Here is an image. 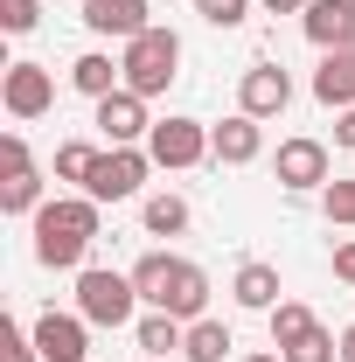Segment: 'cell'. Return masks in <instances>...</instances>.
Returning <instances> with one entry per match:
<instances>
[{
	"label": "cell",
	"instance_id": "cell-1",
	"mask_svg": "<svg viewBox=\"0 0 355 362\" xmlns=\"http://www.w3.org/2000/svg\"><path fill=\"white\" fill-rule=\"evenodd\" d=\"M91 237H98V202H91V195H56V202L35 209V258H42L49 272L84 265Z\"/></svg>",
	"mask_w": 355,
	"mask_h": 362
},
{
	"label": "cell",
	"instance_id": "cell-2",
	"mask_svg": "<svg viewBox=\"0 0 355 362\" xmlns=\"http://www.w3.org/2000/svg\"><path fill=\"white\" fill-rule=\"evenodd\" d=\"M175 63H181V35L175 28H146V35H133L126 42V56H119V70H126V90H139V98H161V90L175 84Z\"/></svg>",
	"mask_w": 355,
	"mask_h": 362
},
{
	"label": "cell",
	"instance_id": "cell-3",
	"mask_svg": "<svg viewBox=\"0 0 355 362\" xmlns=\"http://www.w3.org/2000/svg\"><path fill=\"white\" fill-rule=\"evenodd\" d=\"M133 272H105V265H84L77 272V314L91 327H126L133 320Z\"/></svg>",
	"mask_w": 355,
	"mask_h": 362
},
{
	"label": "cell",
	"instance_id": "cell-4",
	"mask_svg": "<svg viewBox=\"0 0 355 362\" xmlns=\"http://www.w3.org/2000/svg\"><path fill=\"white\" fill-rule=\"evenodd\" d=\"M146 168H153V153H146V146H112V153H98L84 195H91V202H126V195H139Z\"/></svg>",
	"mask_w": 355,
	"mask_h": 362
},
{
	"label": "cell",
	"instance_id": "cell-5",
	"mask_svg": "<svg viewBox=\"0 0 355 362\" xmlns=\"http://www.w3.org/2000/svg\"><path fill=\"white\" fill-rule=\"evenodd\" d=\"M146 153H153V168H195V160H209V133H202V119H161L146 133Z\"/></svg>",
	"mask_w": 355,
	"mask_h": 362
},
{
	"label": "cell",
	"instance_id": "cell-6",
	"mask_svg": "<svg viewBox=\"0 0 355 362\" xmlns=\"http://www.w3.org/2000/svg\"><path fill=\"white\" fill-rule=\"evenodd\" d=\"M0 105H7L14 119H42L49 105H56V77H49L42 63H7V84H0Z\"/></svg>",
	"mask_w": 355,
	"mask_h": 362
},
{
	"label": "cell",
	"instance_id": "cell-7",
	"mask_svg": "<svg viewBox=\"0 0 355 362\" xmlns=\"http://www.w3.org/2000/svg\"><path fill=\"white\" fill-rule=\"evenodd\" d=\"M98 133L112 139V146H133V139L153 133V119H146V98L139 90H112V98H98Z\"/></svg>",
	"mask_w": 355,
	"mask_h": 362
},
{
	"label": "cell",
	"instance_id": "cell-8",
	"mask_svg": "<svg viewBox=\"0 0 355 362\" xmlns=\"http://www.w3.org/2000/svg\"><path fill=\"white\" fill-rule=\"evenodd\" d=\"M237 105H244L251 119H279V112L293 105V77H286L279 63H251L244 84H237Z\"/></svg>",
	"mask_w": 355,
	"mask_h": 362
},
{
	"label": "cell",
	"instance_id": "cell-9",
	"mask_svg": "<svg viewBox=\"0 0 355 362\" xmlns=\"http://www.w3.org/2000/svg\"><path fill=\"white\" fill-rule=\"evenodd\" d=\"M300 28H307V42L320 49V56H327V49H355V0H307Z\"/></svg>",
	"mask_w": 355,
	"mask_h": 362
},
{
	"label": "cell",
	"instance_id": "cell-10",
	"mask_svg": "<svg viewBox=\"0 0 355 362\" xmlns=\"http://www.w3.org/2000/svg\"><path fill=\"white\" fill-rule=\"evenodd\" d=\"M258 153H265V133H258V119H251V112L223 119L216 133H209V160H223V168H251Z\"/></svg>",
	"mask_w": 355,
	"mask_h": 362
},
{
	"label": "cell",
	"instance_id": "cell-11",
	"mask_svg": "<svg viewBox=\"0 0 355 362\" xmlns=\"http://www.w3.org/2000/svg\"><path fill=\"white\" fill-rule=\"evenodd\" d=\"M84 28H91V35L133 42V35H146L153 21H146V0H84Z\"/></svg>",
	"mask_w": 355,
	"mask_h": 362
},
{
	"label": "cell",
	"instance_id": "cell-12",
	"mask_svg": "<svg viewBox=\"0 0 355 362\" xmlns=\"http://www.w3.org/2000/svg\"><path fill=\"white\" fill-rule=\"evenodd\" d=\"M91 320L84 314H42L35 320V349H42V362H84V334Z\"/></svg>",
	"mask_w": 355,
	"mask_h": 362
},
{
	"label": "cell",
	"instance_id": "cell-13",
	"mask_svg": "<svg viewBox=\"0 0 355 362\" xmlns=\"http://www.w3.org/2000/svg\"><path fill=\"white\" fill-rule=\"evenodd\" d=\"M279 181L286 188H327V146L320 139H286L279 146Z\"/></svg>",
	"mask_w": 355,
	"mask_h": 362
},
{
	"label": "cell",
	"instance_id": "cell-14",
	"mask_svg": "<svg viewBox=\"0 0 355 362\" xmlns=\"http://www.w3.org/2000/svg\"><path fill=\"white\" fill-rule=\"evenodd\" d=\"M313 98L320 105H355V49H327L320 56V70H313Z\"/></svg>",
	"mask_w": 355,
	"mask_h": 362
},
{
	"label": "cell",
	"instance_id": "cell-15",
	"mask_svg": "<svg viewBox=\"0 0 355 362\" xmlns=\"http://www.w3.org/2000/svg\"><path fill=\"white\" fill-rule=\"evenodd\" d=\"M202 307H209V272L181 258V265H175V286H168V307H161V314H175V320H202Z\"/></svg>",
	"mask_w": 355,
	"mask_h": 362
},
{
	"label": "cell",
	"instance_id": "cell-16",
	"mask_svg": "<svg viewBox=\"0 0 355 362\" xmlns=\"http://www.w3.org/2000/svg\"><path fill=\"white\" fill-rule=\"evenodd\" d=\"M230 293H237V307H251V314H272V307H279V272H272L265 258H251V265H237Z\"/></svg>",
	"mask_w": 355,
	"mask_h": 362
},
{
	"label": "cell",
	"instance_id": "cell-17",
	"mask_svg": "<svg viewBox=\"0 0 355 362\" xmlns=\"http://www.w3.org/2000/svg\"><path fill=\"white\" fill-rule=\"evenodd\" d=\"M175 265L181 258H168V251H146L133 265V293L146 300V307H168V286H175Z\"/></svg>",
	"mask_w": 355,
	"mask_h": 362
},
{
	"label": "cell",
	"instance_id": "cell-18",
	"mask_svg": "<svg viewBox=\"0 0 355 362\" xmlns=\"http://www.w3.org/2000/svg\"><path fill=\"white\" fill-rule=\"evenodd\" d=\"M119 77H126V70H119L112 56H98V49H91V56H77V63H70V84L84 90V98H112V90H119Z\"/></svg>",
	"mask_w": 355,
	"mask_h": 362
},
{
	"label": "cell",
	"instance_id": "cell-19",
	"mask_svg": "<svg viewBox=\"0 0 355 362\" xmlns=\"http://www.w3.org/2000/svg\"><path fill=\"white\" fill-rule=\"evenodd\" d=\"M230 349H237V341H230L223 320H188V341H181V356H188V362H223Z\"/></svg>",
	"mask_w": 355,
	"mask_h": 362
},
{
	"label": "cell",
	"instance_id": "cell-20",
	"mask_svg": "<svg viewBox=\"0 0 355 362\" xmlns=\"http://www.w3.org/2000/svg\"><path fill=\"white\" fill-rule=\"evenodd\" d=\"M133 334H139V349H146V362H161L168 349H181V341H188V327H181L175 314H161V307H153V314L139 320Z\"/></svg>",
	"mask_w": 355,
	"mask_h": 362
},
{
	"label": "cell",
	"instance_id": "cell-21",
	"mask_svg": "<svg viewBox=\"0 0 355 362\" xmlns=\"http://www.w3.org/2000/svg\"><path fill=\"white\" fill-rule=\"evenodd\" d=\"M313 327H320V320H313V307H300V300H279V307H272V349H293V341H307Z\"/></svg>",
	"mask_w": 355,
	"mask_h": 362
},
{
	"label": "cell",
	"instance_id": "cell-22",
	"mask_svg": "<svg viewBox=\"0 0 355 362\" xmlns=\"http://www.w3.org/2000/svg\"><path fill=\"white\" fill-rule=\"evenodd\" d=\"M91 168H98V146H91V139H63V146H56V181H77V188H84Z\"/></svg>",
	"mask_w": 355,
	"mask_h": 362
},
{
	"label": "cell",
	"instance_id": "cell-23",
	"mask_svg": "<svg viewBox=\"0 0 355 362\" xmlns=\"http://www.w3.org/2000/svg\"><path fill=\"white\" fill-rule=\"evenodd\" d=\"M188 230V202L181 195H153L146 202V237H181Z\"/></svg>",
	"mask_w": 355,
	"mask_h": 362
},
{
	"label": "cell",
	"instance_id": "cell-24",
	"mask_svg": "<svg viewBox=\"0 0 355 362\" xmlns=\"http://www.w3.org/2000/svg\"><path fill=\"white\" fill-rule=\"evenodd\" d=\"M0 209H7V216H35V209H42V181L35 175H7L0 181Z\"/></svg>",
	"mask_w": 355,
	"mask_h": 362
},
{
	"label": "cell",
	"instance_id": "cell-25",
	"mask_svg": "<svg viewBox=\"0 0 355 362\" xmlns=\"http://www.w3.org/2000/svg\"><path fill=\"white\" fill-rule=\"evenodd\" d=\"M0 362H42V349H35V334H28V327H21L14 314L0 320Z\"/></svg>",
	"mask_w": 355,
	"mask_h": 362
},
{
	"label": "cell",
	"instance_id": "cell-26",
	"mask_svg": "<svg viewBox=\"0 0 355 362\" xmlns=\"http://www.w3.org/2000/svg\"><path fill=\"white\" fill-rule=\"evenodd\" d=\"M279 356H286V362H334V356H342V341H334L327 327H313L307 341H293V349H279Z\"/></svg>",
	"mask_w": 355,
	"mask_h": 362
},
{
	"label": "cell",
	"instance_id": "cell-27",
	"mask_svg": "<svg viewBox=\"0 0 355 362\" xmlns=\"http://www.w3.org/2000/svg\"><path fill=\"white\" fill-rule=\"evenodd\" d=\"M320 209H327V223L355 230V181H327V188H320Z\"/></svg>",
	"mask_w": 355,
	"mask_h": 362
},
{
	"label": "cell",
	"instance_id": "cell-28",
	"mask_svg": "<svg viewBox=\"0 0 355 362\" xmlns=\"http://www.w3.org/2000/svg\"><path fill=\"white\" fill-rule=\"evenodd\" d=\"M195 14H202L209 28H237V21L251 14V0H195Z\"/></svg>",
	"mask_w": 355,
	"mask_h": 362
},
{
	"label": "cell",
	"instance_id": "cell-29",
	"mask_svg": "<svg viewBox=\"0 0 355 362\" xmlns=\"http://www.w3.org/2000/svg\"><path fill=\"white\" fill-rule=\"evenodd\" d=\"M35 21H42V7H35V0H0V28H7V35H28Z\"/></svg>",
	"mask_w": 355,
	"mask_h": 362
},
{
	"label": "cell",
	"instance_id": "cell-30",
	"mask_svg": "<svg viewBox=\"0 0 355 362\" xmlns=\"http://www.w3.org/2000/svg\"><path fill=\"white\" fill-rule=\"evenodd\" d=\"M0 175H35V160H28V139H21V133L0 139Z\"/></svg>",
	"mask_w": 355,
	"mask_h": 362
},
{
	"label": "cell",
	"instance_id": "cell-31",
	"mask_svg": "<svg viewBox=\"0 0 355 362\" xmlns=\"http://www.w3.org/2000/svg\"><path fill=\"white\" fill-rule=\"evenodd\" d=\"M334 146H349V153H355V105L342 112V119H334Z\"/></svg>",
	"mask_w": 355,
	"mask_h": 362
},
{
	"label": "cell",
	"instance_id": "cell-32",
	"mask_svg": "<svg viewBox=\"0 0 355 362\" xmlns=\"http://www.w3.org/2000/svg\"><path fill=\"white\" fill-rule=\"evenodd\" d=\"M334 279H355V244H342V251H334Z\"/></svg>",
	"mask_w": 355,
	"mask_h": 362
},
{
	"label": "cell",
	"instance_id": "cell-33",
	"mask_svg": "<svg viewBox=\"0 0 355 362\" xmlns=\"http://www.w3.org/2000/svg\"><path fill=\"white\" fill-rule=\"evenodd\" d=\"M258 7H272V14H307V0H258Z\"/></svg>",
	"mask_w": 355,
	"mask_h": 362
},
{
	"label": "cell",
	"instance_id": "cell-34",
	"mask_svg": "<svg viewBox=\"0 0 355 362\" xmlns=\"http://www.w3.org/2000/svg\"><path fill=\"white\" fill-rule=\"evenodd\" d=\"M342 362H355V327H342Z\"/></svg>",
	"mask_w": 355,
	"mask_h": 362
},
{
	"label": "cell",
	"instance_id": "cell-35",
	"mask_svg": "<svg viewBox=\"0 0 355 362\" xmlns=\"http://www.w3.org/2000/svg\"><path fill=\"white\" fill-rule=\"evenodd\" d=\"M244 362H286V356H244Z\"/></svg>",
	"mask_w": 355,
	"mask_h": 362
}]
</instances>
